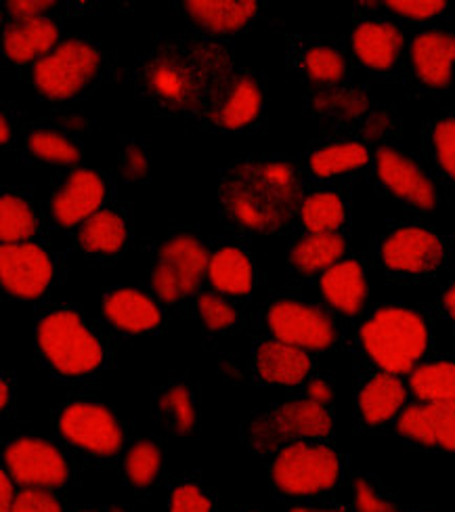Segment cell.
Wrapping results in <instances>:
<instances>
[{
    "mask_svg": "<svg viewBox=\"0 0 455 512\" xmlns=\"http://www.w3.org/2000/svg\"><path fill=\"white\" fill-rule=\"evenodd\" d=\"M231 76L229 53L208 40L164 42L139 70L143 93L160 108L204 116Z\"/></svg>",
    "mask_w": 455,
    "mask_h": 512,
    "instance_id": "1",
    "label": "cell"
},
{
    "mask_svg": "<svg viewBox=\"0 0 455 512\" xmlns=\"http://www.w3.org/2000/svg\"><path fill=\"white\" fill-rule=\"evenodd\" d=\"M227 217L254 233L284 229L300 210V185L294 168L277 160L235 162L221 181Z\"/></svg>",
    "mask_w": 455,
    "mask_h": 512,
    "instance_id": "2",
    "label": "cell"
},
{
    "mask_svg": "<svg viewBox=\"0 0 455 512\" xmlns=\"http://www.w3.org/2000/svg\"><path fill=\"white\" fill-rule=\"evenodd\" d=\"M361 345L386 374L414 372L428 347V328L420 313L403 307L378 309L359 332Z\"/></svg>",
    "mask_w": 455,
    "mask_h": 512,
    "instance_id": "3",
    "label": "cell"
},
{
    "mask_svg": "<svg viewBox=\"0 0 455 512\" xmlns=\"http://www.w3.org/2000/svg\"><path fill=\"white\" fill-rule=\"evenodd\" d=\"M36 345L63 376H86L103 364V347L74 311H51L36 326Z\"/></svg>",
    "mask_w": 455,
    "mask_h": 512,
    "instance_id": "4",
    "label": "cell"
},
{
    "mask_svg": "<svg viewBox=\"0 0 455 512\" xmlns=\"http://www.w3.org/2000/svg\"><path fill=\"white\" fill-rule=\"evenodd\" d=\"M271 477L279 492L288 496H315L338 483L340 460L328 445L298 441L277 454Z\"/></svg>",
    "mask_w": 455,
    "mask_h": 512,
    "instance_id": "5",
    "label": "cell"
},
{
    "mask_svg": "<svg viewBox=\"0 0 455 512\" xmlns=\"http://www.w3.org/2000/svg\"><path fill=\"white\" fill-rule=\"evenodd\" d=\"M334 429V420L325 405L298 399L279 405L273 412L258 416L248 429V439L258 452H275L286 443L328 437Z\"/></svg>",
    "mask_w": 455,
    "mask_h": 512,
    "instance_id": "6",
    "label": "cell"
},
{
    "mask_svg": "<svg viewBox=\"0 0 455 512\" xmlns=\"http://www.w3.org/2000/svg\"><path fill=\"white\" fill-rule=\"evenodd\" d=\"M101 70V53L91 42L65 40L45 59L34 63L36 91L51 101L72 99L93 82Z\"/></svg>",
    "mask_w": 455,
    "mask_h": 512,
    "instance_id": "7",
    "label": "cell"
},
{
    "mask_svg": "<svg viewBox=\"0 0 455 512\" xmlns=\"http://www.w3.org/2000/svg\"><path fill=\"white\" fill-rule=\"evenodd\" d=\"M208 265L206 246L189 233H179L162 244L151 271V288L162 303H177L200 288Z\"/></svg>",
    "mask_w": 455,
    "mask_h": 512,
    "instance_id": "8",
    "label": "cell"
},
{
    "mask_svg": "<svg viewBox=\"0 0 455 512\" xmlns=\"http://www.w3.org/2000/svg\"><path fill=\"white\" fill-rule=\"evenodd\" d=\"M59 431L65 441L101 458L116 456L124 443L116 416L105 405L91 401L65 405L59 416Z\"/></svg>",
    "mask_w": 455,
    "mask_h": 512,
    "instance_id": "9",
    "label": "cell"
},
{
    "mask_svg": "<svg viewBox=\"0 0 455 512\" xmlns=\"http://www.w3.org/2000/svg\"><path fill=\"white\" fill-rule=\"evenodd\" d=\"M267 322L275 340L302 351H323L336 340L332 317L307 303L277 301L269 309Z\"/></svg>",
    "mask_w": 455,
    "mask_h": 512,
    "instance_id": "10",
    "label": "cell"
},
{
    "mask_svg": "<svg viewBox=\"0 0 455 512\" xmlns=\"http://www.w3.org/2000/svg\"><path fill=\"white\" fill-rule=\"evenodd\" d=\"M5 468L26 489H55L68 483L70 468L57 447L36 437H19L5 450Z\"/></svg>",
    "mask_w": 455,
    "mask_h": 512,
    "instance_id": "11",
    "label": "cell"
},
{
    "mask_svg": "<svg viewBox=\"0 0 455 512\" xmlns=\"http://www.w3.org/2000/svg\"><path fill=\"white\" fill-rule=\"evenodd\" d=\"M0 282L19 301H36L53 282L51 256L36 244H9L0 250Z\"/></svg>",
    "mask_w": 455,
    "mask_h": 512,
    "instance_id": "12",
    "label": "cell"
},
{
    "mask_svg": "<svg viewBox=\"0 0 455 512\" xmlns=\"http://www.w3.org/2000/svg\"><path fill=\"white\" fill-rule=\"evenodd\" d=\"M374 162L378 179L390 194L420 210L437 208L439 194L435 183L409 156L393 147H380Z\"/></svg>",
    "mask_w": 455,
    "mask_h": 512,
    "instance_id": "13",
    "label": "cell"
},
{
    "mask_svg": "<svg viewBox=\"0 0 455 512\" xmlns=\"http://www.w3.org/2000/svg\"><path fill=\"white\" fill-rule=\"evenodd\" d=\"M382 263L397 273H428L443 261V242L422 227H399L382 242Z\"/></svg>",
    "mask_w": 455,
    "mask_h": 512,
    "instance_id": "14",
    "label": "cell"
},
{
    "mask_svg": "<svg viewBox=\"0 0 455 512\" xmlns=\"http://www.w3.org/2000/svg\"><path fill=\"white\" fill-rule=\"evenodd\" d=\"M397 431L416 443L455 452V403L422 401L409 405L397 420Z\"/></svg>",
    "mask_w": 455,
    "mask_h": 512,
    "instance_id": "15",
    "label": "cell"
},
{
    "mask_svg": "<svg viewBox=\"0 0 455 512\" xmlns=\"http://www.w3.org/2000/svg\"><path fill=\"white\" fill-rule=\"evenodd\" d=\"M263 110V89L248 74H233L216 95L206 118L221 131H240L252 124Z\"/></svg>",
    "mask_w": 455,
    "mask_h": 512,
    "instance_id": "16",
    "label": "cell"
},
{
    "mask_svg": "<svg viewBox=\"0 0 455 512\" xmlns=\"http://www.w3.org/2000/svg\"><path fill=\"white\" fill-rule=\"evenodd\" d=\"M105 200L103 179L89 168H78L51 200V215L61 227H76L97 215Z\"/></svg>",
    "mask_w": 455,
    "mask_h": 512,
    "instance_id": "17",
    "label": "cell"
},
{
    "mask_svg": "<svg viewBox=\"0 0 455 512\" xmlns=\"http://www.w3.org/2000/svg\"><path fill=\"white\" fill-rule=\"evenodd\" d=\"M409 59L426 87L447 89L455 72V34L447 30L418 34L409 47Z\"/></svg>",
    "mask_w": 455,
    "mask_h": 512,
    "instance_id": "18",
    "label": "cell"
},
{
    "mask_svg": "<svg viewBox=\"0 0 455 512\" xmlns=\"http://www.w3.org/2000/svg\"><path fill=\"white\" fill-rule=\"evenodd\" d=\"M59 45V28L49 17H34V19H15L5 28L3 34V49L5 55L17 63H26L45 59Z\"/></svg>",
    "mask_w": 455,
    "mask_h": 512,
    "instance_id": "19",
    "label": "cell"
},
{
    "mask_svg": "<svg viewBox=\"0 0 455 512\" xmlns=\"http://www.w3.org/2000/svg\"><path fill=\"white\" fill-rule=\"evenodd\" d=\"M351 42L355 57L365 68L384 72L399 61L405 47V36L395 24L374 19L359 24L353 32Z\"/></svg>",
    "mask_w": 455,
    "mask_h": 512,
    "instance_id": "20",
    "label": "cell"
},
{
    "mask_svg": "<svg viewBox=\"0 0 455 512\" xmlns=\"http://www.w3.org/2000/svg\"><path fill=\"white\" fill-rule=\"evenodd\" d=\"M103 315L112 326L128 334L151 332L162 322L158 305L133 288H118L107 294L103 298Z\"/></svg>",
    "mask_w": 455,
    "mask_h": 512,
    "instance_id": "21",
    "label": "cell"
},
{
    "mask_svg": "<svg viewBox=\"0 0 455 512\" xmlns=\"http://www.w3.org/2000/svg\"><path fill=\"white\" fill-rule=\"evenodd\" d=\"M254 370L258 378L267 384H300L311 372V359L307 351L298 347L269 340L254 353Z\"/></svg>",
    "mask_w": 455,
    "mask_h": 512,
    "instance_id": "22",
    "label": "cell"
},
{
    "mask_svg": "<svg viewBox=\"0 0 455 512\" xmlns=\"http://www.w3.org/2000/svg\"><path fill=\"white\" fill-rule=\"evenodd\" d=\"M195 26L210 34H235L258 13L254 0H187L183 5Z\"/></svg>",
    "mask_w": 455,
    "mask_h": 512,
    "instance_id": "23",
    "label": "cell"
},
{
    "mask_svg": "<svg viewBox=\"0 0 455 512\" xmlns=\"http://www.w3.org/2000/svg\"><path fill=\"white\" fill-rule=\"evenodd\" d=\"M325 301L344 315H357L367 301V280L357 261H340L319 280Z\"/></svg>",
    "mask_w": 455,
    "mask_h": 512,
    "instance_id": "24",
    "label": "cell"
},
{
    "mask_svg": "<svg viewBox=\"0 0 455 512\" xmlns=\"http://www.w3.org/2000/svg\"><path fill=\"white\" fill-rule=\"evenodd\" d=\"M405 399L407 391L403 382L393 374L380 372L363 384L357 401L363 420L367 424L378 426L397 418V414H401L403 410Z\"/></svg>",
    "mask_w": 455,
    "mask_h": 512,
    "instance_id": "25",
    "label": "cell"
},
{
    "mask_svg": "<svg viewBox=\"0 0 455 512\" xmlns=\"http://www.w3.org/2000/svg\"><path fill=\"white\" fill-rule=\"evenodd\" d=\"M208 280L223 294H229V296L250 294L254 286V267H252L250 256L235 246L219 248L210 256Z\"/></svg>",
    "mask_w": 455,
    "mask_h": 512,
    "instance_id": "26",
    "label": "cell"
},
{
    "mask_svg": "<svg viewBox=\"0 0 455 512\" xmlns=\"http://www.w3.org/2000/svg\"><path fill=\"white\" fill-rule=\"evenodd\" d=\"M346 242L338 233H309L290 250V263L296 271L313 275L328 271L342 261Z\"/></svg>",
    "mask_w": 455,
    "mask_h": 512,
    "instance_id": "27",
    "label": "cell"
},
{
    "mask_svg": "<svg viewBox=\"0 0 455 512\" xmlns=\"http://www.w3.org/2000/svg\"><path fill=\"white\" fill-rule=\"evenodd\" d=\"M367 162H370V149H367L363 143L338 141V143L325 145L317 149L315 154H311L309 168L313 170V175L330 179V177L353 173V170L363 168Z\"/></svg>",
    "mask_w": 455,
    "mask_h": 512,
    "instance_id": "28",
    "label": "cell"
},
{
    "mask_svg": "<svg viewBox=\"0 0 455 512\" xmlns=\"http://www.w3.org/2000/svg\"><path fill=\"white\" fill-rule=\"evenodd\" d=\"M78 240L91 254H116L126 244V223L112 210H99L97 215L82 223Z\"/></svg>",
    "mask_w": 455,
    "mask_h": 512,
    "instance_id": "29",
    "label": "cell"
},
{
    "mask_svg": "<svg viewBox=\"0 0 455 512\" xmlns=\"http://www.w3.org/2000/svg\"><path fill=\"white\" fill-rule=\"evenodd\" d=\"M409 389L420 401L455 403V364L432 361L416 368L409 376Z\"/></svg>",
    "mask_w": 455,
    "mask_h": 512,
    "instance_id": "30",
    "label": "cell"
},
{
    "mask_svg": "<svg viewBox=\"0 0 455 512\" xmlns=\"http://www.w3.org/2000/svg\"><path fill=\"white\" fill-rule=\"evenodd\" d=\"M300 221L309 233H336L344 219V202L334 191H317L300 204Z\"/></svg>",
    "mask_w": 455,
    "mask_h": 512,
    "instance_id": "31",
    "label": "cell"
},
{
    "mask_svg": "<svg viewBox=\"0 0 455 512\" xmlns=\"http://www.w3.org/2000/svg\"><path fill=\"white\" fill-rule=\"evenodd\" d=\"M38 229L34 210L17 196H3L0 200V238L3 244H24Z\"/></svg>",
    "mask_w": 455,
    "mask_h": 512,
    "instance_id": "32",
    "label": "cell"
},
{
    "mask_svg": "<svg viewBox=\"0 0 455 512\" xmlns=\"http://www.w3.org/2000/svg\"><path fill=\"white\" fill-rule=\"evenodd\" d=\"M317 114L334 120H357L370 110V99L359 89H325L313 97Z\"/></svg>",
    "mask_w": 455,
    "mask_h": 512,
    "instance_id": "33",
    "label": "cell"
},
{
    "mask_svg": "<svg viewBox=\"0 0 455 512\" xmlns=\"http://www.w3.org/2000/svg\"><path fill=\"white\" fill-rule=\"evenodd\" d=\"M302 72L319 87H336L346 76V61L332 47H311L302 55Z\"/></svg>",
    "mask_w": 455,
    "mask_h": 512,
    "instance_id": "34",
    "label": "cell"
},
{
    "mask_svg": "<svg viewBox=\"0 0 455 512\" xmlns=\"http://www.w3.org/2000/svg\"><path fill=\"white\" fill-rule=\"evenodd\" d=\"M28 152L47 164H59V166H70L80 160V149L57 131H49V128H38L34 131L28 141Z\"/></svg>",
    "mask_w": 455,
    "mask_h": 512,
    "instance_id": "35",
    "label": "cell"
},
{
    "mask_svg": "<svg viewBox=\"0 0 455 512\" xmlns=\"http://www.w3.org/2000/svg\"><path fill=\"white\" fill-rule=\"evenodd\" d=\"M162 468V452L156 443L137 441L124 458V473L135 487H149Z\"/></svg>",
    "mask_w": 455,
    "mask_h": 512,
    "instance_id": "36",
    "label": "cell"
},
{
    "mask_svg": "<svg viewBox=\"0 0 455 512\" xmlns=\"http://www.w3.org/2000/svg\"><path fill=\"white\" fill-rule=\"evenodd\" d=\"M160 412L168 418L172 431H175L177 435L191 433L195 422H198L193 397L185 384H175V387H170L162 393Z\"/></svg>",
    "mask_w": 455,
    "mask_h": 512,
    "instance_id": "37",
    "label": "cell"
},
{
    "mask_svg": "<svg viewBox=\"0 0 455 512\" xmlns=\"http://www.w3.org/2000/svg\"><path fill=\"white\" fill-rule=\"evenodd\" d=\"M200 317L212 332H223L229 330L237 322V313L233 305H229L225 298L214 296V294H202L198 301Z\"/></svg>",
    "mask_w": 455,
    "mask_h": 512,
    "instance_id": "38",
    "label": "cell"
},
{
    "mask_svg": "<svg viewBox=\"0 0 455 512\" xmlns=\"http://www.w3.org/2000/svg\"><path fill=\"white\" fill-rule=\"evenodd\" d=\"M432 143H435L439 166L455 181V118L437 122L432 131Z\"/></svg>",
    "mask_w": 455,
    "mask_h": 512,
    "instance_id": "39",
    "label": "cell"
},
{
    "mask_svg": "<svg viewBox=\"0 0 455 512\" xmlns=\"http://www.w3.org/2000/svg\"><path fill=\"white\" fill-rule=\"evenodd\" d=\"M386 9L411 21H426L441 15L447 9V3L443 0H390Z\"/></svg>",
    "mask_w": 455,
    "mask_h": 512,
    "instance_id": "40",
    "label": "cell"
},
{
    "mask_svg": "<svg viewBox=\"0 0 455 512\" xmlns=\"http://www.w3.org/2000/svg\"><path fill=\"white\" fill-rule=\"evenodd\" d=\"M168 512H212V504L198 485L183 483L172 492Z\"/></svg>",
    "mask_w": 455,
    "mask_h": 512,
    "instance_id": "41",
    "label": "cell"
},
{
    "mask_svg": "<svg viewBox=\"0 0 455 512\" xmlns=\"http://www.w3.org/2000/svg\"><path fill=\"white\" fill-rule=\"evenodd\" d=\"M9 512H63L49 489H21Z\"/></svg>",
    "mask_w": 455,
    "mask_h": 512,
    "instance_id": "42",
    "label": "cell"
},
{
    "mask_svg": "<svg viewBox=\"0 0 455 512\" xmlns=\"http://www.w3.org/2000/svg\"><path fill=\"white\" fill-rule=\"evenodd\" d=\"M120 173L126 181H143L149 173V158L145 154V149L139 145H128L122 154L120 162Z\"/></svg>",
    "mask_w": 455,
    "mask_h": 512,
    "instance_id": "43",
    "label": "cell"
},
{
    "mask_svg": "<svg viewBox=\"0 0 455 512\" xmlns=\"http://www.w3.org/2000/svg\"><path fill=\"white\" fill-rule=\"evenodd\" d=\"M353 492H355L357 512H395L393 504H390L384 498H380L376 494V489L372 487V483H367L365 479L355 481Z\"/></svg>",
    "mask_w": 455,
    "mask_h": 512,
    "instance_id": "44",
    "label": "cell"
},
{
    "mask_svg": "<svg viewBox=\"0 0 455 512\" xmlns=\"http://www.w3.org/2000/svg\"><path fill=\"white\" fill-rule=\"evenodd\" d=\"M55 3L51 0H11L7 3L9 13L15 19H34V17H45V11H49Z\"/></svg>",
    "mask_w": 455,
    "mask_h": 512,
    "instance_id": "45",
    "label": "cell"
},
{
    "mask_svg": "<svg viewBox=\"0 0 455 512\" xmlns=\"http://www.w3.org/2000/svg\"><path fill=\"white\" fill-rule=\"evenodd\" d=\"M390 126H393V118H390V114L388 112H376V114L367 118L363 133L370 141H378L390 131Z\"/></svg>",
    "mask_w": 455,
    "mask_h": 512,
    "instance_id": "46",
    "label": "cell"
},
{
    "mask_svg": "<svg viewBox=\"0 0 455 512\" xmlns=\"http://www.w3.org/2000/svg\"><path fill=\"white\" fill-rule=\"evenodd\" d=\"M307 397L321 405H328L334 399V389L325 380H311L307 384Z\"/></svg>",
    "mask_w": 455,
    "mask_h": 512,
    "instance_id": "47",
    "label": "cell"
},
{
    "mask_svg": "<svg viewBox=\"0 0 455 512\" xmlns=\"http://www.w3.org/2000/svg\"><path fill=\"white\" fill-rule=\"evenodd\" d=\"M0 489H3V500H0V502H3V508H0V512H9L15 498H17L15 492H13V483L9 479V473L0 475Z\"/></svg>",
    "mask_w": 455,
    "mask_h": 512,
    "instance_id": "48",
    "label": "cell"
},
{
    "mask_svg": "<svg viewBox=\"0 0 455 512\" xmlns=\"http://www.w3.org/2000/svg\"><path fill=\"white\" fill-rule=\"evenodd\" d=\"M445 309L451 315V319L455 322V284L445 292Z\"/></svg>",
    "mask_w": 455,
    "mask_h": 512,
    "instance_id": "49",
    "label": "cell"
},
{
    "mask_svg": "<svg viewBox=\"0 0 455 512\" xmlns=\"http://www.w3.org/2000/svg\"><path fill=\"white\" fill-rule=\"evenodd\" d=\"M7 405H9V384L7 380H3L0 382V408L7 410Z\"/></svg>",
    "mask_w": 455,
    "mask_h": 512,
    "instance_id": "50",
    "label": "cell"
},
{
    "mask_svg": "<svg viewBox=\"0 0 455 512\" xmlns=\"http://www.w3.org/2000/svg\"><path fill=\"white\" fill-rule=\"evenodd\" d=\"M9 137H11V126H9V120L3 116L0 118V139H3V143H9Z\"/></svg>",
    "mask_w": 455,
    "mask_h": 512,
    "instance_id": "51",
    "label": "cell"
},
{
    "mask_svg": "<svg viewBox=\"0 0 455 512\" xmlns=\"http://www.w3.org/2000/svg\"><path fill=\"white\" fill-rule=\"evenodd\" d=\"M63 122H68V124H70V128H74V131H80V128L84 126V120H82V118H74V120H63Z\"/></svg>",
    "mask_w": 455,
    "mask_h": 512,
    "instance_id": "52",
    "label": "cell"
},
{
    "mask_svg": "<svg viewBox=\"0 0 455 512\" xmlns=\"http://www.w3.org/2000/svg\"><path fill=\"white\" fill-rule=\"evenodd\" d=\"M290 512H342V510H315V508H292Z\"/></svg>",
    "mask_w": 455,
    "mask_h": 512,
    "instance_id": "53",
    "label": "cell"
},
{
    "mask_svg": "<svg viewBox=\"0 0 455 512\" xmlns=\"http://www.w3.org/2000/svg\"><path fill=\"white\" fill-rule=\"evenodd\" d=\"M112 512H128V510H124V508H112Z\"/></svg>",
    "mask_w": 455,
    "mask_h": 512,
    "instance_id": "54",
    "label": "cell"
}]
</instances>
